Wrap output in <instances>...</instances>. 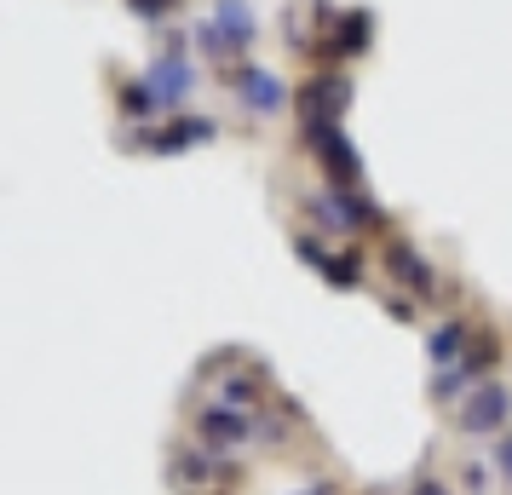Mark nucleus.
<instances>
[{"label": "nucleus", "instance_id": "nucleus-8", "mask_svg": "<svg viewBox=\"0 0 512 495\" xmlns=\"http://www.w3.org/2000/svg\"><path fill=\"white\" fill-rule=\"evenodd\" d=\"M213 24L225 29V41H231L236 52H248V47H254V35H259L248 0H213Z\"/></svg>", "mask_w": 512, "mask_h": 495}, {"label": "nucleus", "instance_id": "nucleus-4", "mask_svg": "<svg viewBox=\"0 0 512 495\" xmlns=\"http://www.w3.org/2000/svg\"><path fill=\"white\" fill-rule=\"evenodd\" d=\"M346 98H351V81H346V75H317V81L305 87V121H311V127L340 121Z\"/></svg>", "mask_w": 512, "mask_h": 495}, {"label": "nucleus", "instance_id": "nucleus-1", "mask_svg": "<svg viewBox=\"0 0 512 495\" xmlns=\"http://www.w3.org/2000/svg\"><path fill=\"white\" fill-rule=\"evenodd\" d=\"M236 98L248 116H282L288 110V81L277 70H259V64H242L236 70Z\"/></svg>", "mask_w": 512, "mask_h": 495}, {"label": "nucleus", "instance_id": "nucleus-10", "mask_svg": "<svg viewBox=\"0 0 512 495\" xmlns=\"http://www.w3.org/2000/svg\"><path fill=\"white\" fill-rule=\"evenodd\" d=\"M202 432H208L213 444H242V438H254L248 415H236V409H208V415H202Z\"/></svg>", "mask_w": 512, "mask_h": 495}, {"label": "nucleus", "instance_id": "nucleus-9", "mask_svg": "<svg viewBox=\"0 0 512 495\" xmlns=\"http://www.w3.org/2000/svg\"><path fill=\"white\" fill-rule=\"evenodd\" d=\"M219 127L213 121H202V116H190V121H173L167 133H156L150 139V150H190V144H202V139H213Z\"/></svg>", "mask_w": 512, "mask_h": 495}, {"label": "nucleus", "instance_id": "nucleus-11", "mask_svg": "<svg viewBox=\"0 0 512 495\" xmlns=\"http://www.w3.org/2000/svg\"><path fill=\"white\" fill-rule=\"evenodd\" d=\"M466 340H472V329H466V323H443V329L426 340V352L443 363V357H461V352H466Z\"/></svg>", "mask_w": 512, "mask_h": 495}, {"label": "nucleus", "instance_id": "nucleus-3", "mask_svg": "<svg viewBox=\"0 0 512 495\" xmlns=\"http://www.w3.org/2000/svg\"><path fill=\"white\" fill-rule=\"evenodd\" d=\"M311 150H317V162H323V173L334 179V185H357V150L346 144V133L334 127V121H323V127H311Z\"/></svg>", "mask_w": 512, "mask_h": 495}, {"label": "nucleus", "instance_id": "nucleus-15", "mask_svg": "<svg viewBox=\"0 0 512 495\" xmlns=\"http://www.w3.org/2000/svg\"><path fill=\"white\" fill-rule=\"evenodd\" d=\"M305 495H323V490H305Z\"/></svg>", "mask_w": 512, "mask_h": 495}, {"label": "nucleus", "instance_id": "nucleus-5", "mask_svg": "<svg viewBox=\"0 0 512 495\" xmlns=\"http://www.w3.org/2000/svg\"><path fill=\"white\" fill-rule=\"evenodd\" d=\"M369 41H374V18H369V12H346L340 29L323 41V58H363Z\"/></svg>", "mask_w": 512, "mask_h": 495}, {"label": "nucleus", "instance_id": "nucleus-7", "mask_svg": "<svg viewBox=\"0 0 512 495\" xmlns=\"http://www.w3.org/2000/svg\"><path fill=\"white\" fill-rule=\"evenodd\" d=\"M386 265H392V277L409 288V294H420V300L432 294V265L420 260L409 242H392V248H386Z\"/></svg>", "mask_w": 512, "mask_h": 495}, {"label": "nucleus", "instance_id": "nucleus-13", "mask_svg": "<svg viewBox=\"0 0 512 495\" xmlns=\"http://www.w3.org/2000/svg\"><path fill=\"white\" fill-rule=\"evenodd\" d=\"M127 6H133V18H144V24H162V18L179 12V0H127Z\"/></svg>", "mask_w": 512, "mask_h": 495}, {"label": "nucleus", "instance_id": "nucleus-12", "mask_svg": "<svg viewBox=\"0 0 512 495\" xmlns=\"http://www.w3.org/2000/svg\"><path fill=\"white\" fill-rule=\"evenodd\" d=\"M121 110H127V116H150V110H162V104H156V93H150L144 81H133V87H121Z\"/></svg>", "mask_w": 512, "mask_h": 495}, {"label": "nucleus", "instance_id": "nucleus-6", "mask_svg": "<svg viewBox=\"0 0 512 495\" xmlns=\"http://www.w3.org/2000/svg\"><path fill=\"white\" fill-rule=\"evenodd\" d=\"M507 409H512L507 386H484V392H472V398L461 403V426L466 432H489V426L507 421Z\"/></svg>", "mask_w": 512, "mask_h": 495}, {"label": "nucleus", "instance_id": "nucleus-14", "mask_svg": "<svg viewBox=\"0 0 512 495\" xmlns=\"http://www.w3.org/2000/svg\"><path fill=\"white\" fill-rule=\"evenodd\" d=\"M501 472H512V438L501 444Z\"/></svg>", "mask_w": 512, "mask_h": 495}, {"label": "nucleus", "instance_id": "nucleus-2", "mask_svg": "<svg viewBox=\"0 0 512 495\" xmlns=\"http://www.w3.org/2000/svg\"><path fill=\"white\" fill-rule=\"evenodd\" d=\"M144 87L156 93L162 110H179V104L190 98V87H196V70L185 64V52H162V58L150 64V75H144Z\"/></svg>", "mask_w": 512, "mask_h": 495}]
</instances>
